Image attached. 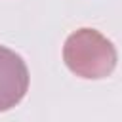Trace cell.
I'll use <instances>...</instances> for the list:
<instances>
[{
  "label": "cell",
  "mask_w": 122,
  "mask_h": 122,
  "mask_svg": "<svg viewBox=\"0 0 122 122\" xmlns=\"http://www.w3.org/2000/svg\"><path fill=\"white\" fill-rule=\"evenodd\" d=\"M63 61L80 78H107L116 67V48L95 29H78L65 40Z\"/></svg>",
  "instance_id": "6da1fadb"
},
{
  "label": "cell",
  "mask_w": 122,
  "mask_h": 122,
  "mask_svg": "<svg viewBox=\"0 0 122 122\" xmlns=\"http://www.w3.org/2000/svg\"><path fill=\"white\" fill-rule=\"evenodd\" d=\"M29 90V71L19 53L0 46V112L13 109Z\"/></svg>",
  "instance_id": "7a4b0ae2"
}]
</instances>
